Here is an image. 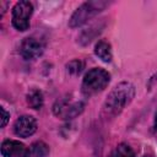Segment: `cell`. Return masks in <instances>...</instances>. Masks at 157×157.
<instances>
[{
	"instance_id": "52a82bcc",
	"label": "cell",
	"mask_w": 157,
	"mask_h": 157,
	"mask_svg": "<svg viewBox=\"0 0 157 157\" xmlns=\"http://www.w3.org/2000/svg\"><path fill=\"white\" fill-rule=\"evenodd\" d=\"M37 130V120L31 115L20 117L13 124V131L20 137H28Z\"/></svg>"
},
{
	"instance_id": "5bb4252c",
	"label": "cell",
	"mask_w": 157,
	"mask_h": 157,
	"mask_svg": "<svg viewBox=\"0 0 157 157\" xmlns=\"http://www.w3.org/2000/svg\"><path fill=\"white\" fill-rule=\"evenodd\" d=\"M1 114H2V121H1V126L4 128L5 125H6V123H7V120H9V113L4 109V108H1Z\"/></svg>"
},
{
	"instance_id": "7a4b0ae2",
	"label": "cell",
	"mask_w": 157,
	"mask_h": 157,
	"mask_svg": "<svg viewBox=\"0 0 157 157\" xmlns=\"http://www.w3.org/2000/svg\"><path fill=\"white\" fill-rule=\"evenodd\" d=\"M109 80H110V75L108 74V71L99 67L92 69L83 77L82 92L86 96H91L97 92H101L107 87Z\"/></svg>"
},
{
	"instance_id": "ba28073f",
	"label": "cell",
	"mask_w": 157,
	"mask_h": 157,
	"mask_svg": "<svg viewBox=\"0 0 157 157\" xmlns=\"http://www.w3.org/2000/svg\"><path fill=\"white\" fill-rule=\"evenodd\" d=\"M1 155L4 157H28V147L16 140H5L1 144Z\"/></svg>"
},
{
	"instance_id": "8992f818",
	"label": "cell",
	"mask_w": 157,
	"mask_h": 157,
	"mask_svg": "<svg viewBox=\"0 0 157 157\" xmlns=\"http://www.w3.org/2000/svg\"><path fill=\"white\" fill-rule=\"evenodd\" d=\"M45 44L42 39L36 37H28L26 38L21 44V55L27 60H33L39 58L44 52Z\"/></svg>"
},
{
	"instance_id": "277c9868",
	"label": "cell",
	"mask_w": 157,
	"mask_h": 157,
	"mask_svg": "<svg viewBox=\"0 0 157 157\" xmlns=\"http://www.w3.org/2000/svg\"><path fill=\"white\" fill-rule=\"evenodd\" d=\"M85 104L81 101H74L70 98H61L53 105V112L61 119H71L82 113Z\"/></svg>"
},
{
	"instance_id": "8fae6325",
	"label": "cell",
	"mask_w": 157,
	"mask_h": 157,
	"mask_svg": "<svg viewBox=\"0 0 157 157\" xmlns=\"http://www.w3.org/2000/svg\"><path fill=\"white\" fill-rule=\"evenodd\" d=\"M27 103L33 109H39L43 105V94L38 90H32L27 94Z\"/></svg>"
},
{
	"instance_id": "9c48e42d",
	"label": "cell",
	"mask_w": 157,
	"mask_h": 157,
	"mask_svg": "<svg viewBox=\"0 0 157 157\" xmlns=\"http://www.w3.org/2000/svg\"><path fill=\"white\" fill-rule=\"evenodd\" d=\"M94 53H96V55H97L101 60H103V61H105V63H109V61L112 60L110 45H109L107 42H104V40H99V42L96 44V47H94Z\"/></svg>"
},
{
	"instance_id": "4fadbf2b",
	"label": "cell",
	"mask_w": 157,
	"mask_h": 157,
	"mask_svg": "<svg viewBox=\"0 0 157 157\" xmlns=\"http://www.w3.org/2000/svg\"><path fill=\"white\" fill-rule=\"evenodd\" d=\"M66 67H67V71H69L70 74L77 75V74L81 72V70H82V67H83V64H82V61H80V60H72V61H70V63L66 65Z\"/></svg>"
},
{
	"instance_id": "30bf717a",
	"label": "cell",
	"mask_w": 157,
	"mask_h": 157,
	"mask_svg": "<svg viewBox=\"0 0 157 157\" xmlns=\"http://www.w3.org/2000/svg\"><path fill=\"white\" fill-rule=\"evenodd\" d=\"M49 153V147L42 142H34L28 147V157H47Z\"/></svg>"
},
{
	"instance_id": "7c38bea8",
	"label": "cell",
	"mask_w": 157,
	"mask_h": 157,
	"mask_svg": "<svg viewBox=\"0 0 157 157\" xmlns=\"http://www.w3.org/2000/svg\"><path fill=\"white\" fill-rule=\"evenodd\" d=\"M109 157H135V153L130 146L126 144H120L113 150Z\"/></svg>"
},
{
	"instance_id": "6da1fadb",
	"label": "cell",
	"mask_w": 157,
	"mask_h": 157,
	"mask_svg": "<svg viewBox=\"0 0 157 157\" xmlns=\"http://www.w3.org/2000/svg\"><path fill=\"white\" fill-rule=\"evenodd\" d=\"M134 94L135 87L130 82H120L108 94L103 107L104 112L110 115L120 113L125 108V105L129 104L130 101L134 98Z\"/></svg>"
},
{
	"instance_id": "9a60e30c",
	"label": "cell",
	"mask_w": 157,
	"mask_h": 157,
	"mask_svg": "<svg viewBox=\"0 0 157 157\" xmlns=\"http://www.w3.org/2000/svg\"><path fill=\"white\" fill-rule=\"evenodd\" d=\"M155 129H156V131H157V112H156V114H155Z\"/></svg>"
},
{
	"instance_id": "3957f363",
	"label": "cell",
	"mask_w": 157,
	"mask_h": 157,
	"mask_svg": "<svg viewBox=\"0 0 157 157\" xmlns=\"http://www.w3.org/2000/svg\"><path fill=\"white\" fill-rule=\"evenodd\" d=\"M109 2L107 1H87L82 4L71 16L70 18V27H78L86 23L88 20L94 17L98 12H101L104 7L108 6Z\"/></svg>"
},
{
	"instance_id": "5b68a950",
	"label": "cell",
	"mask_w": 157,
	"mask_h": 157,
	"mask_svg": "<svg viewBox=\"0 0 157 157\" xmlns=\"http://www.w3.org/2000/svg\"><path fill=\"white\" fill-rule=\"evenodd\" d=\"M33 6L29 1H18L12 9V25L18 31H26L29 27V18Z\"/></svg>"
},
{
	"instance_id": "2e32d148",
	"label": "cell",
	"mask_w": 157,
	"mask_h": 157,
	"mask_svg": "<svg viewBox=\"0 0 157 157\" xmlns=\"http://www.w3.org/2000/svg\"><path fill=\"white\" fill-rule=\"evenodd\" d=\"M145 157H147V156H145Z\"/></svg>"
}]
</instances>
